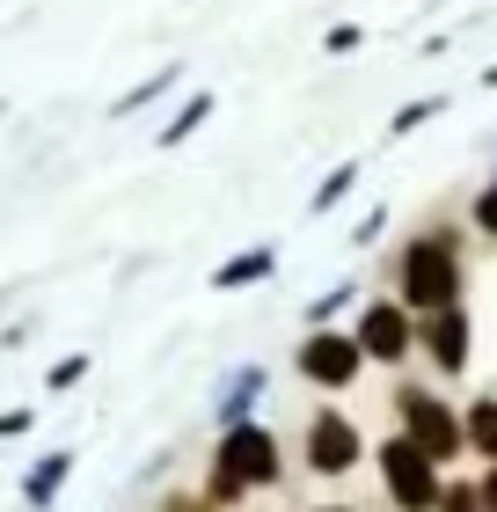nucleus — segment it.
Here are the masks:
<instances>
[{
	"label": "nucleus",
	"mask_w": 497,
	"mask_h": 512,
	"mask_svg": "<svg viewBox=\"0 0 497 512\" xmlns=\"http://www.w3.org/2000/svg\"><path fill=\"white\" fill-rule=\"evenodd\" d=\"M293 374H300L307 388L337 395V388H351V381L366 374V352H359V337H351V330H337V322H329V330H307V337H300Z\"/></svg>",
	"instance_id": "39448f33"
},
{
	"label": "nucleus",
	"mask_w": 497,
	"mask_h": 512,
	"mask_svg": "<svg viewBox=\"0 0 497 512\" xmlns=\"http://www.w3.org/2000/svg\"><path fill=\"white\" fill-rule=\"evenodd\" d=\"M351 191H359V161H337V169H329V176L315 183V198H307V213H315V220H322V213H337V205H344Z\"/></svg>",
	"instance_id": "9b49d317"
},
{
	"label": "nucleus",
	"mask_w": 497,
	"mask_h": 512,
	"mask_svg": "<svg viewBox=\"0 0 497 512\" xmlns=\"http://www.w3.org/2000/svg\"><path fill=\"white\" fill-rule=\"evenodd\" d=\"M315 512H351V505H315Z\"/></svg>",
	"instance_id": "4be33fe9"
},
{
	"label": "nucleus",
	"mask_w": 497,
	"mask_h": 512,
	"mask_svg": "<svg viewBox=\"0 0 497 512\" xmlns=\"http://www.w3.org/2000/svg\"><path fill=\"white\" fill-rule=\"evenodd\" d=\"M344 300H351V278H337L329 293H315V308H307V322H315V330H329V315H337Z\"/></svg>",
	"instance_id": "f3484780"
},
{
	"label": "nucleus",
	"mask_w": 497,
	"mask_h": 512,
	"mask_svg": "<svg viewBox=\"0 0 497 512\" xmlns=\"http://www.w3.org/2000/svg\"><path fill=\"white\" fill-rule=\"evenodd\" d=\"M483 512H497V469H483Z\"/></svg>",
	"instance_id": "412c9836"
},
{
	"label": "nucleus",
	"mask_w": 497,
	"mask_h": 512,
	"mask_svg": "<svg viewBox=\"0 0 497 512\" xmlns=\"http://www.w3.org/2000/svg\"><path fill=\"white\" fill-rule=\"evenodd\" d=\"M278 476H286V447H278V439L249 417V425H227V432H220V447H212V476H205V498L227 512V505H242L249 491H271Z\"/></svg>",
	"instance_id": "f257e3e1"
},
{
	"label": "nucleus",
	"mask_w": 497,
	"mask_h": 512,
	"mask_svg": "<svg viewBox=\"0 0 497 512\" xmlns=\"http://www.w3.org/2000/svg\"><path fill=\"white\" fill-rule=\"evenodd\" d=\"M439 512H483V476H446Z\"/></svg>",
	"instance_id": "ddd939ff"
},
{
	"label": "nucleus",
	"mask_w": 497,
	"mask_h": 512,
	"mask_svg": "<svg viewBox=\"0 0 497 512\" xmlns=\"http://www.w3.org/2000/svg\"><path fill=\"white\" fill-rule=\"evenodd\" d=\"M461 425H468V454H483V469H497V388L468 395V403H461Z\"/></svg>",
	"instance_id": "1a4fd4ad"
},
{
	"label": "nucleus",
	"mask_w": 497,
	"mask_h": 512,
	"mask_svg": "<svg viewBox=\"0 0 497 512\" xmlns=\"http://www.w3.org/2000/svg\"><path fill=\"white\" fill-rule=\"evenodd\" d=\"M271 271H278V249L256 242V249H242V256H227V264L212 271V286H220V293H234V286H264Z\"/></svg>",
	"instance_id": "9d476101"
},
{
	"label": "nucleus",
	"mask_w": 497,
	"mask_h": 512,
	"mask_svg": "<svg viewBox=\"0 0 497 512\" xmlns=\"http://www.w3.org/2000/svg\"><path fill=\"white\" fill-rule=\"evenodd\" d=\"M256 395H264V374L242 366V374H234V395H227V425H249V403H256Z\"/></svg>",
	"instance_id": "4468645a"
},
{
	"label": "nucleus",
	"mask_w": 497,
	"mask_h": 512,
	"mask_svg": "<svg viewBox=\"0 0 497 512\" xmlns=\"http://www.w3.org/2000/svg\"><path fill=\"white\" fill-rule=\"evenodd\" d=\"M161 512H220V505H212L205 491H169V498H161Z\"/></svg>",
	"instance_id": "aec40b11"
},
{
	"label": "nucleus",
	"mask_w": 497,
	"mask_h": 512,
	"mask_svg": "<svg viewBox=\"0 0 497 512\" xmlns=\"http://www.w3.org/2000/svg\"><path fill=\"white\" fill-rule=\"evenodd\" d=\"M351 337H359L366 366H395V374H402V359L417 352V315L402 308L395 293H373L359 308V322H351Z\"/></svg>",
	"instance_id": "423d86ee"
},
{
	"label": "nucleus",
	"mask_w": 497,
	"mask_h": 512,
	"mask_svg": "<svg viewBox=\"0 0 497 512\" xmlns=\"http://www.w3.org/2000/svg\"><path fill=\"white\" fill-rule=\"evenodd\" d=\"M395 432H402V439H417V447L432 454L439 469H454V461L468 454V425H461V410L446 403L439 388H424V381H402V388H395Z\"/></svg>",
	"instance_id": "7ed1b4c3"
},
{
	"label": "nucleus",
	"mask_w": 497,
	"mask_h": 512,
	"mask_svg": "<svg viewBox=\"0 0 497 512\" xmlns=\"http://www.w3.org/2000/svg\"><path fill=\"white\" fill-rule=\"evenodd\" d=\"M373 469H381V483H388L395 512H439L446 469L417 447V439H402V432H395V439H381V447H373Z\"/></svg>",
	"instance_id": "20e7f679"
},
{
	"label": "nucleus",
	"mask_w": 497,
	"mask_h": 512,
	"mask_svg": "<svg viewBox=\"0 0 497 512\" xmlns=\"http://www.w3.org/2000/svg\"><path fill=\"white\" fill-rule=\"evenodd\" d=\"M461 286H468V264L454 242H439L432 227L410 235L395 249V300L410 315H439V308H461Z\"/></svg>",
	"instance_id": "f03ea898"
},
{
	"label": "nucleus",
	"mask_w": 497,
	"mask_h": 512,
	"mask_svg": "<svg viewBox=\"0 0 497 512\" xmlns=\"http://www.w3.org/2000/svg\"><path fill=\"white\" fill-rule=\"evenodd\" d=\"M205 118H212V96H191V103H183V118H176L169 132H161V147H183V139H191Z\"/></svg>",
	"instance_id": "2eb2a0df"
},
{
	"label": "nucleus",
	"mask_w": 497,
	"mask_h": 512,
	"mask_svg": "<svg viewBox=\"0 0 497 512\" xmlns=\"http://www.w3.org/2000/svg\"><path fill=\"white\" fill-rule=\"evenodd\" d=\"M468 227H476V235H490V242H497V176H490L483 191H476V205H468Z\"/></svg>",
	"instance_id": "dca6fc26"
},
{
	"label": "nucleus",
	"mask_w": 497,
	"mask_h": 512,
	"mask_svg": "<svg viewBox=\"0 0 497 512\" xmlns=\"http://www.w3.org/2000/svg\"><path fill=\"white\" fill-rule=\"evenodd\" d=\"M439 110H446V96H417V103H402L395 118H388V132H395V139H410V132H424V125H432Z\"/></svg>",
	"instance_id": "f8f14e48"
},
{
	"label": "nucleus",
	"mask_w": 497,
	"mask_h": 512,
	"mask_svg": "<svg viewBox=\"0 0 497 512\" xmlns=\"http://www.w3.org/2000/svg\"><path fill=\"white\" fill-rule=\"evenodd\" d=\"M359 44H366V30H359V22H337V30H322V52H359Z\"/></svg>",
	"instance_id": "6ab92c4d"
},
{
	"label": "nucleus",
	"mask_w": 497,
	"mask_h": 512,
	"mask_svg": "<svg viewBox=\"0 0 497 512\" xmlns=\"http://www.w3.org/2000/svg\"><path fill=\"white\" fill-rule=\"evenodd\" d=\"M359 461H366V432L351 425V417H344L337 403H322L315 417H307V469L337 483V476L359 469Z\"/></svg>",
	"instance_id": "0eeeda50"
},
{
	"label": "nucleus",
	"mask_w": 497,
	"mask_h": 512,
	"mask_svg": "<svg viewBox=\"0 0 497 512\" xmlns=\"http://www.w3.org/2000/svg\"><path fill=\"white\" fill-rule=\"evenodd\" d=\"M417 352L432 359L439 381H461L468 359H476V330H468V308H439V315H417Z\"/></svg>",
	"instance_id": "6e6552de"
},
{
	"label": "nucleus",
	"mask_w": 497,
	"mask_h": 512,
	"mask_svg": "<svg viewBox=\"0 0 497 512\" xmlns=\"http://www.w3.org/2000/svg\"><path fill=\"white\" fill-rule=\"evenodd\" d=\"M59 483H66V454H52V461H44V469L30 476V498L44 505V498H52V491H59Z\"/></svg>",
	"instance_id": "a211bd4d"
}]
</instances>
